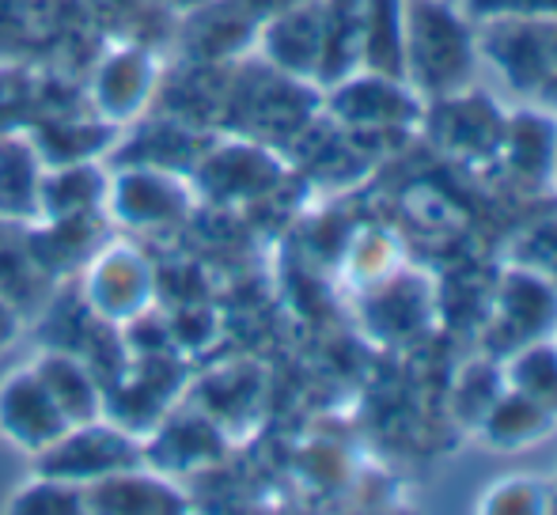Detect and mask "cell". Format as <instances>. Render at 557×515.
<instances>
[{
	"label": "cell",
	"instance_id": "9a60e30c",
	"mask_svg": "<svg viewBox=\"0 0 557 515\" xmlns=\"http://www.w3.org/2000/svg\"><path fill=\"white\" fill-rule=\"evenodd\" d=\"M554 428H557V417L550 410H543L539 402L523 398L520 390L505 387L497 394V402L482 413L474 432L482 436V443L493 451H523V448L543 443Z\"/></svg>",
	"mask_w": 557,
	"mask_h": 515
},
{
	"label": "cell",
	"instance_id": "2e32d148",
	"mask_svg": "<svg viewBox=\"0 0 557 515\" xmlns=\"http://www.w3.org/2000/svg\"><path fill=\"white\" fill-rule=\"evenodd\" d=\"M46 163L38 148L23 137H0V216L30 224L42 216Z\"/></svg>",
	"mask_w": 557,
	"mask_h": 515
},
{
	"label": "cell",
	"instance_id": "30bf717a",
	"mask_svg": "<svg viewBox=\"0 0 557 515\" xmlns=\"http://www.w3.org/2000/svg\"><path fill=\"white\" fill-rule=\"evenodd\" d=\"M160 88V61L145 46H114L91 73V106L107 126H129L148 111Z\"/></svg>",
	"mask_w": 557,
	"mask_h": 515
},
{
	"label": "cell",
	"instance_id": "8992f818",
	"mask_svg": "<svg viewBox=\"0 0 557 515\" xmlns=\"http://www.w3.org/2000/svg\"><path fill=\"white\" fill-rule=\"evenodd\" d=\"M103 205L122 228H171V224L186 221V213H190L194 183L183 171L156 167V163H129L107 183Z\"/></svg>",
	"mask_w": 557,
	"mask_h": 515
},
{
	"label": "cell",
	"instance_id": "3957f363",
	"mask_svg": "<svg viewBox=\"0 0 557 515\" xmlns=\"http://www.w3.org/2000/svg\"><path fill=\"white\" fill-rule=\"evenodd\" d=\"M227 111L243 114L247 140L277 145V140H300L311 129L315 111H323V96H319L315 84L277 73V68L262 61L258 73L243 76L232 88Z\"/></svg>",
	"mask_w": 557,
	"mask_h": 515
},
{
	"label": "cell",
	"instance_id": "4fadbf2b",
	"mask_svg": "<svg viewBox=\"0 0 557 515\" xmlns=\"http://www.w3.org/2000/svg\"><path fill=\"white\" fill-rule=\"evenodd\" d=\"M497 163L516 183L528 186H543L557 178V114L543 111V106L508 111Z\"/></svg>",
	"mask_w": 557,
	"mask_h": 515
},
{
	"label": "cell",
	"instance_id": "484cf974",
	"mask_svg": "<svg viewBox=\"0 0 557 515\" xmlns=\"http://www.w3.org/2000/svg\"><path fill=\"white\" fill-rule=\"evenodd\" d=\"M546 277H550V285L557 288V258H554V262H550V265H546Z\"/></svg>",
	"mask_w": 557,
	"mask_h": 515
},
{
	"label": "cell",
	"instance_id": "44dd1931",
	"mask_svg": "<svg viewBox=\"0 0 557 515\" xmlns=\"http://www.w3.org/2000/svg\"><path fill=\"white\" fill-rule=\"evenodd\" d=\"M557 508L554 481L535 474H512V478L493 481L478 501V512L485 515H543Z\"/></svg>",
	"mask_w": 557,
	"mask_h": 515
},
{
	"label": "cell",
	"instance_id": "277c9868",
	"mask_svg": "<svg viewBox=\"0 0 557 515\" xmlns=\"http://www.w3.org/2000/svg\"><path fill=\"white\" fill-rule=\"evenodd\" d=\"M140 463H145V448L137 443V436L99 417L69 425L50 448L35 455L38 474H53V478H65L84 489Z\"/></svg>",
	"mask_w": 557,
	"mask_h": 515
},
{
	"label": "cell",
	"instance_id": "ffe728a7",
	"mask_svg": "<svg viewBox=\"0 0 557 515\" xmlns=\"http://www.w3.org/2000/svg\"><path fill=\"white\" fill-rule=\"evenodd\" d=\"M500 372H505V387L520 390L523 398L539 402L557 417V346L550 338L508 353L500 361Z\"/></svg>",
	"mask_w": 557,
	"mask_h": 515
},
{
	"label": "cell",
	"instance_id": "5b68a950",
	"mask_svg": "<svg viewBox=\"0 0 557 515\" xmlns=\"http://www.w3.org/2000/svg\"><path fill=\"white\" fill-rule=\"evenodd\" d=\"M557 330V288L550 277L531 265H508L493 296V318L485 334L490 356L505 361L508 353L543 341Z\"/></svg>",
	"mask_w": 557,
	"mask_h": 515
},
{
	"label": "cell",
	"instance_id": "ba28073f",
	"mask_svg": "<svg viewBox=\"0 0 557 515\" xmlns=\"http://www.w3.org/2000/svg\"><path fill=\"white\" fill-rule=\"evenodd\" d=\"M331 35V0H293L258 23V53L277 73L319 88Z\"/></svg>",
	"mask_w": 557,
	"mask_h": 515
},
{
	"label": "cell",
	"instance_id": "7a4b0ae2",
	"mask_svg": "<svg viewBox=\"0 0 557 515\" xmlns=\"http://www.w3.org/2000/svg\"><path fill=\"white\" fill-rule=\"evenodd\" d=\"M323 106L349 137H380V133H413L425 118V99L403 76L357 68L352 76L323 91Z\"/></svg>",
	"mask_w": 557,
	"mask_h": 515
},
{
	"label": "cell",
	"instance_id": "cb8c5ba5",
	"mask_svg": "<svg viewBox=\"0 0 557 515\" xmlns=\"http://www.w3.org/2000/svg\"><path fill=\"white\" fill-rule=\"evenodd\" d=\"M474 23L485 20H557V0H459Z\"/></svg>",
	"mask_w": 557,
	"mask_h": 515
},
{
	"label": "cell",
	"instance_id": "d4e9b609",
	"mask_svg": "<svg viewBox=\"0 0 557 515\" xmlns=\"http://www.w3.org/2000/svg\"><path fill=\"white\" fill-rule=\"evenodd\" d=\"M20 334H23L20 311H15V303L8 300V296H0V356H4L15 341H20Z\"/></svg>",
	"mask_w": 557,
	"mask_h": 515
},
{
	"label": "cell",
	"instance_id": "f1b7e54d",
	"mask_svg": "<svg viewBox=\"0 0 557 515\" xmlns=\"http://www.w3.org/2000/svg\"><path fill=\"white\" fill-rule=\"evenodd\" d=\"M554 183H557V178H554Z\"/></svg>",
	"mask_w": 557,
	"mask_h": 515
},
{
	"label": "cell",
	"instance_id": "9c48e42d",
	"mask_svg": "<svg viewBox=\"0 0 557 515\" xmlns=\"http://www.w3.org/2000/svg\"><path fill=\"white\" fill-rule=\"evenodd\" d=\"M156 273L152 262L133 243H111L88 262L84 273V303L99 323L129 326L152 307Z\"/></svg>",
	"mask_w": 557,
	"mask_h": 515
},
{
	"label": "cell",
	"instance_id": "e0dca14e",
	"mask_svg": "<svg viewBox=\"0 0 557 515\" xmlns=\"http://www.w3.org/2000/svg\"><path fill=\"white\" fill-rule=\"evenodd\" d=\"M30 368L38 372V379L53 394V402L61 405L69 425H81V420H96L103 410V390H99L96 376L88 372V364L76 361L73 353H61V349H46L42 356L30 361Z\"/></svg>",
	"mask_w": 557,
	"mask_h": 515
},
{
	"label": "cell",
	"instance_id": "52a82bcc",
	"mask_svg": "<svg viewBox=\"0 0 557 515\" xmlns=\"http://www.w3.org/2000/svg\"><path fill=\"white\" fill-rule=\"evenodd\" d=\"M508 111L493 96L478 88L455 91L444 99H429L421 129L451 152L455 160L467 163H497L500 140H505Z\"/></svg>",
	"mask_w": 557,
	"mask_h": 515
},
{
	"label": "cell",
	"instance_id": "83f0119b",
	"mask_svg": "<svg viewBox=\"0 0 557 515\" xmlns=\"http://www.w3.org/2000/svg\"><path fill=\"white\" fill-rule=\"evenodd\" d=\"M554 493H557V486H554Z\"/></svg>",
	"mask_w": 557,
	"mask_h": 515
},
{
	"label": "cell",
	"instance_id": "4316f807",
	"mask_svg": "<svg viewBox=\"0 0 557 515\" xmlns=\"http://www.w3.org/2000/svg\"><path fill=\"white\" fill-rule=\"evenodd\" d=\"M550 341H554V346H557V330H554V334H550Z\"/></svg>",
	"mask_w": 557,
	"mask_h": 515
},
{
	"label": "cell",
	"instance_id": "8fae6325",
	"mask_svg": "<svg viewBox=\"0 0 557 515\" xmlns=\"http://www.w3.org/2000/svg\"><path fill=\"white\" fill-rule=\"evenodd\" d=\"M69 428L61 405L53 402V394L38 379V372L30 364L8 372L0 379V436L12 448L38 455L46 451L61 432Z\"/></svg>",
	"mask_w": 557,
	"mask_h": 515
},
{
	"label": "cell",
	"instance_id": "ac0fdd59",
	"mask_svg": "<svg viewBox=\"0 0 557 515\" xmlns=\"http://www.w3.org/2000/svg\"><path fill=\"white\" fill-rule=\"evenodd\" d=\"M342 269H345V280L364 296V292H372V288L395 280L398 273H406V247H403V239L387 228H360L357 236L349 239Z\"/></svg>",
	"mask_w": 557,
	"mask_h": 515
},
{
	"label": "cell",
	"instance_id": "7402d4cb",
	"mask_svg": "<svg viewBox=\"0 0 557 515\" xmlns=\"http://www.w3.org/2000/svg\"><path fill=\"white\" fill-rule=\"evenodd\" d=\"M4 508L12 515H73L84 512V486L35 470V478L23 481Z\"/></svg>",
	"mask_w": 557,
	"mask_h": 515
},
{
	"label": "cell",
	"instance_id": "603a6c76",
	"mask_svg": "<svg viewBox=\"0 0 557 515\" xmlns=\"http://www.w3.org/2000/svg\"><path fill=\"white\" fill-rule=\"evenodd\" d=\"M500 390H505V372H500L497 356L467 364L459 372V379H455V417L474 428L482 420V413L497 402Z\"/></svg>",
	"mask_w": 557,
	"mask_h": 515
},
{
	"label": "cell",
	"instance_id": "6da1fadb",
	"mask_svg": "<svg viewBox=\"0 0 557 515\" xmlns=\"http://www.w3.org/2000/svg\"><path fill=\"white\" fill-rule=\"evenodd\" d=\"M478 23L459 0H406V84L421 99H444L474 88Z\"/></svg>",
	"mask_w": 557,
	"mask_h": 515
},
{
	"label": "cell",
	"instance_id": "5bb4252c",
	"mask_svg": "<svg viewBox=\"0 0 557 515\" xmlns=\"http://www.w3.org/2000/svg\"><path fill=\"white\" fill-rule=\"evenodd\" d=\"M84 512H107V515L186 512V497L171 486L168 474H156L140 463L133 470L111 474V478L84 489Z\"/></svg>",
	"mask_w": 557,
	"mask_h": 515
},
{
	"label": "cell",
	"instance_id": "7c38bea8",
	"mask_svg": "<svg viewBox=\"0 0 557 515\" xmlns=\"http://www.w3.org/2000/svg\"><path fill=\"white\" fill-rule=\"evenodd\" d=\"M198 171V186L221 198L243 201L258 198V193L273 190L281 183V160L262 145V140H235V145L201 152V160L194 163Z\"/></svg>",
	"mask_w": 557,
	"mask_h": 515
},
{
	"label": "cell",
	"instance_id": "d6986e66",
	"mask_svg": "<svg viewBox=\"0 0 557 515\" xmlns=\"http://www.w3.org/2000/svg\"><path fill=\"white\" fill-rule=\"evenodd\" d=\"M360 8H364V68L387 73V76H403V68H406V0H360Z\"/></svg>",
	"mask_w": 557,
	"mask_h": 515
}]
</instances>
